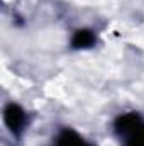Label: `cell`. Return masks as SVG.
Returning a JSON list of instances; mask_svg holds the SVG:
<instances>
[{
    "label": "cell",
    "instance_id": "3957f363",
    "mask_svg": "<svg viewBox=\"0 0 144 146\" xmlns=\"http://www.w3.org/2000/svg\"><path fill=\"white\" fill-rule=\"evenodd\" d=\"M54 146H92L88 141H85L78 133H75L73 129H63L58 136Z\"/></svg>",
    "mask_w": 144,
    "mask_h": 146
},
{
    "label": "cell",
    "instance_id": "7a4b0ae2",
    "mask_svg": "<svg viewBox=\"0 0 144 146\" xmlns=\"http://www.w3.org/2000/svg\"><path fill=\"white\" fill-rule=\"evenodd\" d=\"M3 121H5V126L10 129L12 134H19L24 129L27 117H26V112L17 104H9L3 110Z\"/></svg>",
    "mask_w": 144,
    "mask_h": 146
},
{
    "label": "cell",
    "instance_id": "6da1fadb",
    "mask_svg": "<svg viewBox=\"0 0 144 146\" xmlns=\"http://www.w3.org/2000/svg\"><path fill=\"white\" fill-rule=\"evenodd\" d=\"M115 133L124 146H144V119L136 112L120 114L115 119Z\"/></svg>",
    "mask_w": 144,
    "mask_h": 146
},
{
    "label": "cell",
    "instance_id": "277c9868",
    "mask_svg": "<svg viewBox=\"0 0 144 146\" xmlns=\"http://www.w3.org/2000/svg\"><path fill=\"white\" fill-rule=\"evenodd\" d=\"M95 42V34L88 29H80L75 33V36L71 39L73 48L76 49H81V48H90L92 44Z\"/></svg>",
    "mask_w": 144,
    "mask_h": 146
}]
</instances>
